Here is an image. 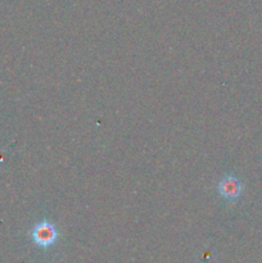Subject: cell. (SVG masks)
<instances>
[{
  "label": "cell",
  "instance_id": "obj_1",
  "mask_svg": "<svg viewBox=\"0 0 262 263\" xmlns=\"http://www.w3.org/2000/svg\"><path fill=\"white\" fill-rule=\"evenodd\" d=\"M31 236H32V240L35 241V244L46 248V247H50L55 243L57 238H58V231H57L55 226L49 221H41L33 226Z\"/></svg>",
  "mask_w": 262,
  "mask_h": 263
},
{
  "label": "cell",
  "instance_id": "obj_2",
  "mask_svg": "<svg viewBox=\"0 0 262 263\" xmlns=\"http://www.w3.org/2000/svg\"><path fill=\"white\" fill-rule=\"evenodd\" d=\"M241 192H243V185L233 175H226L218 182V193L229 202L238 199L241 195Z\"/></svg>",
  "mask_w": 262,
  "mask_h": 263
}]
</instances>
